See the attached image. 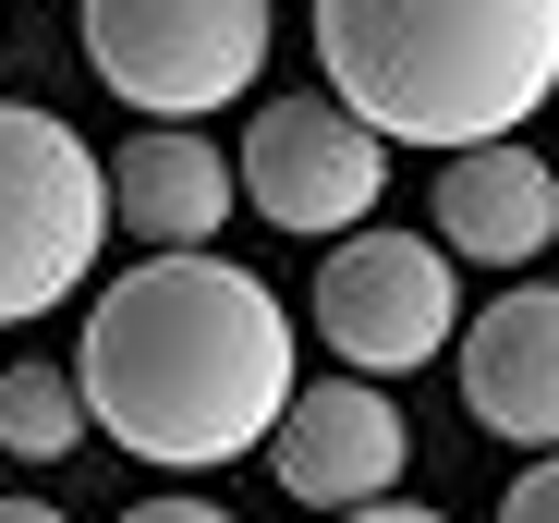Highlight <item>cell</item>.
<instances>
[{
	"label": "cell",
	"instance_id": "cell-7",
	"mask_svg": "<svg viewBox=\"0 0 559 523\" xmlns=\"http://www.w3.org/2000/svg\"><path fill=\"white\" fill-rule=\"evenodd\" d=\"M402 463H414V426L390 414L378 378H317V390L280 402V426H267V475L293 487L305 511H365V499H390Z\"/></svg>",
	"mask_w": 559,
	"mask_h": 523
},
{
	"label": "cell",
	"instance_id": "cell-8",
	"mask_svg": "<svg viewBox=\"0 0 559 523\" xmlns=\"http://www.w3.org/2000/svg\"><path fill=\"white\" fill-rule=\"evenodd\" d=\"M426 243L438 255H475V269H535V255L559 243V170L499 134V146H450L438 158V195H426Z\"/></svg>",
	"mask_w": 559,
	"mask_h": 523
},
{
	"label": "cell",
	"instance_id": "cell-13",
	"mask_svg": "<svg viewBox=\"0 0 559 523\" xmlns=\"http://www.w3.org/2000/svg\"><path fill=\"white\" fill-rule=\"evenodd\" d=\"M122 523H231L219 499H146V511H122Z\"/></svg>",
	"mask_w": 559,
	"mask_h": 523
},
{
	"label": "cell",
	"instance_id": "cell-15",
	"mask_svg": "<svg viewBox=\"0 0 559 523\" xmlns=\"http://www.w3.org/2000/svg\"><path fill=\"white\" fill-rule=\"evenodd\" d=\"M0 523H73V511H49V499H0Z\"/></svg>",
	"mask_w": 559,
	"mask_h": 523
},
{
	"label": "cell",
	"instance_id": "cell-3",
	"mask_svg": "<svg viewBox=\"0 0 559 523\" xmlns=\"http://www.w3.org/2000/svg\"><path fill=\"white\" fill-rule=\"evenodd\" d=\"M98 243H110V183L85 134L49 122L37 98H0V329L61 317Z\"/></svg>",
	"mask_w": 559,
	"mask_h": 523
},
{
	"label": "cell",
	"instance_id": "cell-10",
	"mask_svg": "<svg viewBox=\"0 0 559 523\" xmlns=\"http://www.w3.org/2000/svg\"><path fill=\"white\" fill-rule=\"evenodd\" d=\"M110 231H146V255H182V243H207V231H231V158L207 146V134H182V122H158V134H134L110 170Z\"/></svg>",
	"mask_w": 559,
	"mask_h": 523
},
{
	"label": "cell",
	"instance_id": "cell-12",
	"mask_svg": "<svg viewBox=\"0 0 559 523\" xmlns=\"http://www.w3.org/2000/svg\"><path fill=\"white\" fill-rule=\"evenodd\" d=\"M499 523H559V451H535V463L511 475V499H499Z\"/></svg>",
	"mask_w": 559,
	"mask_h": 523
},
{
	"label": "cell",
	"instance_id": "cell-6",
	"mask_svg": "<svg viewBox=\"0 0 559 523\" xmlns=\"http://www.w3.org/2000/svg\"><path fill=\"white\" fill-rule=\"evenodd\" d=\"M231 183L267 207V231H365L390 195V146L365 134L341 98H267L243 122V158H231Z\"/></svg>",
	"mask_w": 559,
	"mask_h": 523
},
{
	"label": "cell",
	"instance_id": "cell-14",
	"mask_svg": "<svg viewBox=\"0 0 559 523\" xmlns=\"http://www.w3.org/2000/svg\"><path fill=\"white\" fill-rule=\"evenodd\" d=\"M341 523H450V511H414V499H365V511H341Z\"/></svg>",
	"mask_w": 559,
	"mask_h": 523
},
{
	"label": "cell",
	"instance_id": "cell-11",
	"mask_svg": "<svg viewBox=\"0 0 559 523\" xmlns=\"http://www.w3.org/2000/svg\"><path fill=\"white\" fill-rule=\"evenodd\" d=\"M85 439V390H73V366H0V451L13 463H61Z\"/></svg>",
	"mask_w": 559,
	"mask_h": 523
},
{
	"label": "cell",
	"instance_id": "cell-5",
	"mask_svg": "<svg viewBox=\"0 0 559 523\" xmlns=\"http://www.w3.org/2000/svg\"><path fill=\"white\" fill-rule=\"evenodd\" d=\"M305 317H317V341L341 354V378H414L426 354H450L462 293H450V255L426 231H341L317 255Z\"/></svg>",
	"mask_w": 559,
	"mask_h": 523
},
{
	"label": "cell",
	"instance_id": "cell-1",
	"mask_svg": "<svg viewBox=\"0 0 559 523\" xmlns=\"http://www.w3.org/2000/svg\"><path fill=\"white\" fill-rule=\"evenodd\" d=\"M73 390H85V426L158 475H219L243 451H267L280 402H293V317L255 269L182 243V255H146L98 293L73 341Z\"/></svg>",
	"mask_w": 559,
	"mask_h": 523
},
{
	"label": "cell",
	"instance_id": "cell-4",
	"mask_svg": "<svg viewBox=\"0 0 559 523\" xmlns=\"http://www.w3.org/2000/svg\"><path fill=\"white\" fill-rule=\"evenodd\" d=\"M85 61L146 122H207L267 73V0H85Z\"/></svg>",
	"mask_w": 559,
	"mask_h": 523
},
{
	"label": "cell",
	"instance_id": "cell-2",
	"mask_svg": "<svg viewBox=\"0 0 559 523\" xmlns=\"http://www.w3.org/2000/svg\"><path fill=\"white\" fill-rule=\"evenodd\" d=\"M317 61L378 146H499L559 98V0H317Z\"/></svg>",
	"mask_w": 559,
	"mask_h": 523
},
{
	"label": "cell",
	"instance_id": "cell-9",
	"mask_svg": "<svg viewBox=\"0 0 559 523\" xmlns=\"http://www.w3.org/2000/svg\"><path fill=\"white\" fill-rule=\"evenodd\" d=\"M462 414L511 451H559V281H511L462 329Z\"/></svg>",
	"mask_w": 559,
	"mask_h": 523
}]
</instances>
